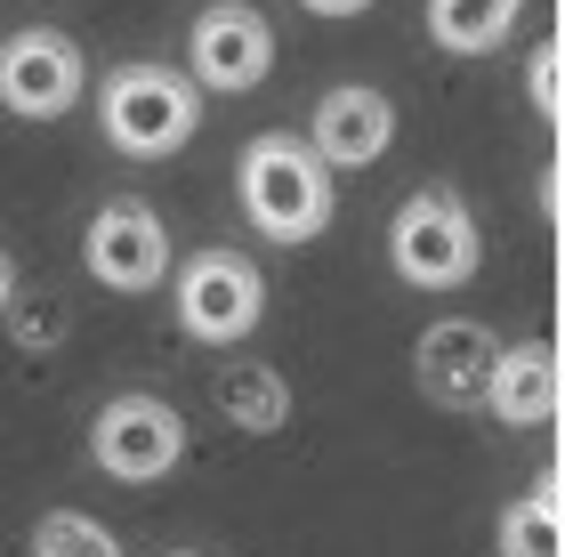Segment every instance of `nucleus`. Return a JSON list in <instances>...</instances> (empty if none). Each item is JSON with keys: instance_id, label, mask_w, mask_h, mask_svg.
I'll return each instance as SVG.
<instances>
[{"instance_id": "dca6fc26", "label": "nucleus", "mask_w": 565, "mask_h": 557, "mask_svg": "<svg viewBox=\"0 0 565 557\" xmlns=\"http://www.w3.org/2000/svg\"><path fill=\"white\" fill-rule=\"evenodd\" d=\"M533 97H542V106H557V97H565V57H557V49L533 65Z\"/></svg>"}, {"instance_id": "9d476101", "label": "nucleus", "mask_w": 565, "mask_h": 557, "mask_svg": "<svg viewBox=\"0 0 565 557\" xmlns=\"http://www.w3.org/2000/svg\"><path fill=\"white\" fill-rule=\"evenodd\" d=\"M396 138V106L380 89H331L316 106V154L331 170H355V162H380Z\"/></svg>"}, {"instance_id": "f03ea898", "label": "nucleus", "mask_w": 565, "mask_h": 557, "mask_svg": "<svg viewBox=\"0 0 565 557\" xmlns=\"http://www.w3.org/2000/svg\"><path fill=\"white\" fill-rule=\"evenodd\" d=\"M97 121L121 154H178L194 138L202 106H194V82H178L170 65H121L97 97Z\"/></svg>"}, {"instance_id": "39448f33", "label": "nucleus", "mask_w": 565, "mask_h": 557, "mask_svg": "<svg viewBox=\"0 0 565 557\" xmlns=\"http://www.w3.org/2000/svg\"><path fill=\"white\" fill-rule=\"evenodd\" d=\"M259 308H267V283L235 250H202V259L178 275V323H186L194 340H211V347L243 340L250 323H259Z\"/></svg>"}, {"instance_id": "ddd939ff", "label": "nucleus", "mask_w": 565, "mask_h": 557, "mask_svg": "<svg viewBox=\"0 0 565 557\" xmlns=\"http://www.w3.org/2000/svg\"><path fill=\"white\" fill-rule=\"evenodd\" d=\"M518 17V0H428V33L445 49H493Z\"/></svg>"}, {"instance_id": "20e7f679", "label": "nucleus", "mask_w": 565, "mask_h": 557, "mask_svg": "<svg viewBox=\"0 0 565 557\" xmlns=\"http://www.w3.org/2000/svg\"><path fill=\"white\" fill-rule=\"evenodd\" d=\"M89 444H97V469L106 476L153 485V476H170L178 461H186V420H178L162 396H114L106 413H97Z\"/></svg>"}, {"instance_id": "7ed1b4c3", "label": "nucleus", "mask_w": 565, "mask_h": 557, "mask_svg": "<svg viewBox=\"0 0 565 557\" xmlns=\"http://www.w3.org/2000/svg\"><path fill=\"white\" fill-rule=\"evenodd\" d=\"M388 259H396L404 283L452 291V283H469V267H477V226L452 194H413L388 226Z\"/></svg>"}, {"instance_id": "f257e3e1", "label": "nucleus", "mask_w": 565, "mask_h": 557, "mask_svg": "<svg viewBox=\"0 0 565 557\" xmlns=\"http://www.w3.org/2000/svg\"><path fill=\"white\" fill-rule=\"evenodd\" d=\"M243 211L259 218V235L307 243L331 218V162L299 138H259L243 154Z\"/></svg>"}, {"instance_id": "6e6552de", "label": "nucleus", "mask_w": 565, "mask_h": 557, "mask_svg": "<svg viewBox=\"0 0 565 557\" xmlns=\"http://www.w3.org/2000/svg\"><path fill=\"white\" fill-rule=\"evenodd\" d=\"M267 65H275V33L259 9L218 0V9L194 17V73L211 89H250V82H267Z\"/></svg>"}, {"instance_id": "f3484780", "label": "nucleus", "mask_w": 565, "mask_h": 557, "mask_svg": "<svg viewBox=\"0 0 565 557\" xmlns=\"http://www.w3.org/2000/svg\"><path fill=\"white\" fill-rule=\"evenodd\" d=\"M316 17H355V9H372V0H307Z\"/></svg>"}, {"instance_id": "f8f14e48", "label": "nucleus", "mask_w": 565, "mask_h": 557, "mask_svg": "<svg viewBox=\"0 0 565 557\" xmlns=\"http://www.w3.org/2000/svg\"><path fill=\"white\" fill-rule=\"evenodd\" d=\"M218 404H226V420H235V428H250V437H267V428L291 420V388H282L267 364H235L218 379Z\"/></svg>"}, {"instance_id": "2eb2a0df", "label": "nucleus", "mask_w": 565, "mask_h": 557, "mask_svg": "<svg viewBox=\"0 0 565 557\" xmlns=\"http://www.w3.org/2000/svg\"><path fill=\"white\" fill-rule=\"evenodd\" d=\"M33 557H121V542L97 517H82V510H49L33 525Z\"/></svg>"}, {"instance_id": "1a4fd4ad", "label": "nucleus", "mask_w": 565, "mask_h": 557, "mask_svg": "<svg viewBox=\"0 0 565 557\" xmlns=\"http://www.w3.org/2000/svg\"><path fill=\"white\" fill-rule=\"evenodd\" d=\"M493 364H501V347L484 323H436V332L420 340V388L436 404H484V388H493Z\"/></svg>"}, {"instance_id": "9b49d317", "label": "nucleus", "mask_w": 565, "mask_h": 557, "mask_svg": "<svg viewBox=\"0 0 565 557\" xmlns=\"http://www.w3.org/2000/svg\"><path fill=\"white\" fill-rule=\"evenodd\" d=\"M484 404L509 420V428H533V420H550L557 404H565V372L542 340H525V347H501V364H493V388H484Z\"/></svg>"}, {"instance_id": "4468645a", "label": "nucleus", "mask_w": 565, "mask_h": 557, "mask_svg": "<svg viewBox=\"0 0 565 557\" xmlns=\"http://www.w3.org/2000/svg\"><path fill=\"white\" fill-rule=\"evenodd\" d=\"M501 549L509 557H565V501H550V493L518 501L501 517Z\"/></svg>"}, {"instance_id": "a211bd4d", "label": "nucleus", "mask_w": 565, "mask_h": 557, "mask_svg": "<svg viewBox=\"0 0 565 557\" xmlns=\"http://www.w3.org/2000/svg\"><path fill=\"white\" fill-rule=\"evenodd\" d=\"M9 291H17V267L0 259V315H9Z\"/></svg>"}, {"instance_id": "423d86ee", "label": "nucleus", "mask_w": 565, "mask_h": 557, "mask_svg": "<svg viewBox=\"0 0 565 557\" xmlns=\"http://www.w3.org/2000/svg\"><path fill=\"white\" fill-rule=\"evenodd\" d=\"M82 97V49L65 33H17L0 49V106L24 121H57Z\"/></svg>"}, {"instance_id": "0eeeda50", "label": "nucleus", "mask_w": 565, "mask_h": 557, "mask_svg": "<svg viewBox=\"0 0 565 557\" xmlns=\"http://www.w3.org/2000/svg\"><path fill=\"white\" fill-rule=\"evenodd\" d=\"M89 275L106 291H153L170 275V235L146 202H106L89 218Z\"/></svg>"}]
</instances>
